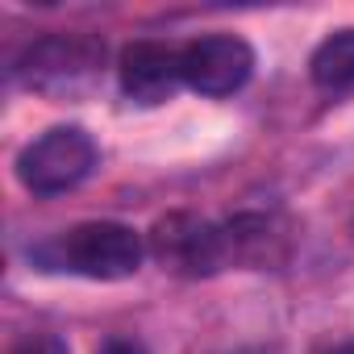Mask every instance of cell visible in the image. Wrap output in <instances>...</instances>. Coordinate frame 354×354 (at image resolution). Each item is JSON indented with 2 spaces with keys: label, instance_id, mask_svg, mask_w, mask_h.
Returning <instances> with one entry per match:
<instances>
[{
  "label": "cell",
  "instance_id": "obj_2",
  "mask_svg": "<svg viewBox=\"0 0 354 354\" xmlns=\"http://www.w3.org/2000/svg\"><path fill=\"white\" fill-rule=\"evenodd\" d=\"M96 142L80 125H55L17 154V180L38 196H59L96 171Z\"/></svg>",
  "mask_w": 354,
  "mask_h": 354
},
{
  "label": "cell",
  "instance_id": "obj_3",
  "mask_svg": "<svg viewBox=\"0 0 354 354\" xmlns=\"http://www.w3.org/2000/svg\"><path fill=\"white\" fill-rule=\"evenodd\" d=\"M146 250L154 254V263L171 275L184 279H201V275H217L221 267H230L225 254V230L196 217V213H167L154 221V230L146 234Z\"/></svg>",
  "mask_w": 354,
  "mask_h": 354
},
{
  "label": "cell",
  "instance_id": "obj_5",
  "mask_svg": "<svg viewBox=\"0 0 354 354\" xmlns=\"http://www.w3.org/2000/svg\"><path fill=\"white\" fill-rule=\"evenodd\" d=\"M254 75V46L238 34H209L184 46V84L201 96H230Z\"/></svg>",
  "mask_w": 354,
  "mask_h": 354
},
{
  "label": "cell",
  "instance_id": "obj_6",
  "mask_svg": "<svg viewBox=\"0 0 354 354\" xmlns=\"http://www.w3.org/2000/svg\"><path fill=\"white\" fill-rule=\"evenodd\" d=\"M117 80H121V92L133 104H146V109L162 104V100H171L175 88L184 84V50H175L167 42H154V38L129 42L121 50Z\"/></svg>",
  "mask_w": 354,
  "mask_h": 354
},
{
  "label": "cell",
  "instance_id": "obj_7",
  "mask_svg": "<svg viewBox=\"0 0 354 354\" xmlns=\"http://www.w3.org/2000/svg\"><path fill=\"white\" fill-rule=\"evenodd\" d=\"M225 230V254H230V267H271L283 259L288 250V234L275 217H263V213H242L234 221L221 225Z\"/></svg>",
  "mask_w": 354,
  "mask_h": 354
},
{
  "label": "cell",
  "instance_id": "obj_8",
  "mask_svg": "<svg viewBox=\"0 0 354 354\" xmlns=\"http://www.w3.org/2000/svg\"><path fill=\"white\" fill-rule=\"evenodd\" d=\"M308 75H313V84L325 88V92H346V88H354V30L329 34V38L313 50V59H308Z\"/></svg>",
  "mask_w": 354,
  "mask_h": 354
},
{
  "label": "cell",
  "instance_id": "obj_4",
  "mask_svg": "<svg viewBox=\"0 0 354 354\" xmlns=\"http://www.w3.org/2000/svg\"><path fill=\"white\" fill-rule=\"evenodd\" d=\"M104 59V42L92 34H59V38H42L26 50L17 75L26 80V88H38L46 96H75L84 92Z\"/></svg>",
  "mask_w": 354,
  "mask_h": 354
},
{
  "label": "cell",
  "instance_id": "obj_1",
  "mask_svg": "<svg viewBox=\"0 0 354 354\" xmlns=\"http://www.w3.org/2000/svg\"><path fill=\"white\" fill-rule=\"evenodd\" d=\"M38 259L55 271L113 283V279H129L142 267L146 242H142V234H133L121 221H84V225L59 234L55 242L38 246Z\"/></svg>",
  "mask_w": 354,
  "mask_h": 354
},
{
  "label": "cell",
  "instance_id": "obj_10",
  "mask_svg": "<svg viewBox=\"0 0 354 354\" xmlns=\"http://www.w3.org/2000/svg\"><path fill=\"white\" fill-rule=\"evenodd\" d=\"M96 354H146V346H142V342H133V337H109Z\"/></svg>",
  "mask_w": 354,
  "mask_h": 354
},
{
  "label": "cell",
  "instance_id": "obj_9",
  "mask_svg": "<svg viewBox=\"0 0 354 354\" xmlns=\"http://www.w3.org/2000/svg\"><path fill=\"white\" fill-rule=\"evenodd\" d=\"M9 354H71V350H67V342L55 337V333H26Z\"/></svg>",
  "mask_w": 354,
  "mask_h": 354
},
{
  "label": "cell",
  "instance_id": "obj_11",
  "mask_svg": "<svg viewBox=\"0 0 354 354\" xmlns=\"http://www.w3.org/2000/svg\"><path fill=\"white\" fill-rule=\"evenodd\" d=\"M333 354H354V342H350V346H337Z\"/></svg>",
  "mask_w": 354,
  "mask_h": 354
}]
</instances>
